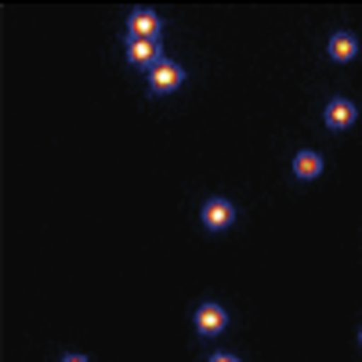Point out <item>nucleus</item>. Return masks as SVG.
Masks as SVG:
<instances>
[{"mask_svg": "<svg viewBox=\"0 0 362 362\" xmlns=\"http://www.w3.org/2000/svg\"><path fill=\"white\" fill-rule=\"evenodd\" d=\"M203 225L210 228V232H225L232 221H235V206L225 199V196H210L206 203H203Z\"/></svg>", "mask_w": 362, "mask_h": 362, "instance_id": "nucleus-2", "label": "nucleus"}, {"mask_svg": "<svg viewBox=\"0 0 362 362\" xmlns=\"http://www.w3.org/2000/svg\"><path fill=\"white\" fill-rule=\"evenodd\" d=\"M127 62L141 66V69H153L160 62V44L156 40H131L127 44Z\"/></svg>", "mask_w": 362, "mask_h": 362, "instance_id": "nucleus-6", "label": "nucleus"}, {"mask_svg": "<svg viewBox=\"0 0 362 362\" xmlns=\"http://www.w3.org/2000/svg\"><path fill=\"white\" fill-rule=\"evenodd\" d=\"M293 174H297L300 181L319 177V174H322V156H319V153H312V148H300V153L293 156Z\"/></svg>", "mask_w": 362, "mask_h": 362, "instance_id": "nucleus-8", "label": "nucleus"}, {"mask_svg": "<svg viewBox=\"0 0 362 362\" xmlns=\"http://www.w3.org/2000/svg\"><path fill=\"white\" fill-rule=\"evenodd\" d=\"M192 322H196V329L203 337H214V334H221V329L228 326V312L221 308V305H199L196 308V315H192Z\"/></svg>", "mask_w": 362, "mask_h": 362, "instance_id": "nucleus-3", "label": "nucleus"}, {"mask_svg": "<svg viewBox=\"0 0 362 362\" xmlns=\"http://www.w3.org/2000/svg\"><path fill=\"white\" fill-rule=\"evenodd\" d=\"M358 341H362V329H358Z\"/></svg>", "mask_w": 362, "mask_h": 362, "instance_id": "nucleus-11", "label": "nucleus"}, {"mask_svg": "<svg viewBox=\"0 0 362 362\" xmlns=\"http://www.w3.org/2000/svg\"><path fill=\"white\" fill-rule=\"evenodd\" d=\"M326 51H329V58H334V62H351V58L358 54V37L348 33V29H344V33H334Z\"/></svg>", "mask_w": 362, "mask_h": 362, "instance_id": "nucleus-7", "label": "nucleus"}, {"mask_svg": "<svg viewBox=\"0 0 362 362\" xmlns=\"http://www.w3.org/2000/svg\"><path fill=\"white\" fill-rule=\"evenodd\" d=\"M206 362H239L235 355H228V351H218V355H210Z\"/></svg>", "mask_w": 362, "mask_h": 362, "instance_id": "nucleus-9", "label": "nucleus"}, {"mask_svg": "<svg viewBox=\"0 0 362 362\" xmlns=\"http://www.w3.org/2000/svg\"><path fill=\"white\" fill-rule=\"evenodd\" d=\"M62 362H87V355H66Z\"/></svg>", "mask_w": 362, "mask_h": 362, "instance_id": "nucleus-10", "label": "nucleus"}, {"mask_svg": "<svg viewBox=\"0 0 362 362\" xmlns=\"http://www.w3.org/2000/svg\"><path fill=\"white\" fill-rule=\"evenodd\" d=\"M322 119H326V127H334V131H344V127H351L355 119H358V109L348 102V98H334L326 105V112H322Z\"/></svg>", "mask_w": 362, "mask_h": 362, "instance_id": "nucleus-5", "label": "nucleus"}, {"mask_svg": "<svg viewBox=\"0 0 362 362\" xmlns=\"http://www.w3.org/2000/svg\"><path fill=\"white\" fill-rule=\"evenodd\" d=\"M160 29H163V22H160V15H153V11H131V22H127V33H131V40H160Z\"/></svg>", "mask_w": 362, "mask_h": 362, "instance_id": "nucleus-4", "label": "nucleus"}, {"mask_svg": "<svg viewBox=\"0 0 362 362\" xmlns=\"http://www.w3.org/2000/svg\"><path fill=\"white\" fill-rule=\"evenodd\" d=\"M181 83H185V69L177 62H170V58H160L153 66V73H148V87H153L156 95H174Z\"/></svg>", "mask_w": 362, "mask_h": 362, "instance_id": "nucleus-1", "label": "nucleus"}]
</instances>
